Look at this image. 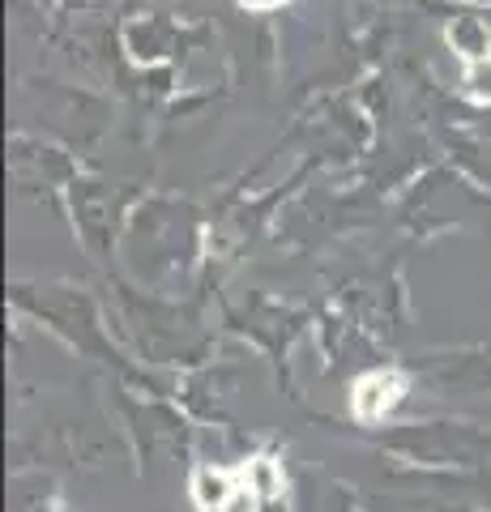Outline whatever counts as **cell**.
Segmentation results:
<instances>
[{
    "label": "cell",
    "instance_id": "cell-4",
    "mask_svg": "<svg viewBox=\"0 0 491 512\" xmlns=\"http://www.w3.org/2000/svg\"><path fill=\"white\" fill-rule=\"evenodd\" d=\"M244 9H278V5H287V0H240Z\"/></svg>",
    "mask_w": 491,
    "mask_h": 512
},
{
    "label": "cell",
    "instance_id": "cell-2",
    "mask_svg": "<svg viewBox=\"0 0 491 512\" xmlns=\"http://www.w3.org/2000/svg\"><path fill=\"white\" fill-rule=\"evenodd\" d=\"M244 474V483L252 487V495L257 500H274V495H282V487H287V474H282V466L274 457H252L240 466Z\"/></svg>",
    "mask_w": 491,
    "mask_h": 512
},
{
    "label": "cell",
    "instance_id": "cell-1",
    "mask_svg": "<svg viewBox=\"0 0 491 512\" xmlns=\"http://www.w3.org/2000/svg\"><path fill=\"white\" fill-rule=\"evenodd\" d=\"M406 397V376L393 367H380L351 384V414L359 423H380L385 414Z\"/></svg>",
    "mask_w": 491,
    "mask_h": 512
},
{
    "label": "cell",
    "instance_id": "cell-3",
    "mask_svg": "<svg viewBox=\"0 0 491 512\" xmlns=\"http://www.w3.org/2000/svg\"><path fill=\"white\" fill-rule=\"evenodd\" d=\"M462 90H466V99H474V103H491V52L466 60Z\"/></svg>",
    "mask_w": 491,
    "mask_h": 512
}]
</instances>
